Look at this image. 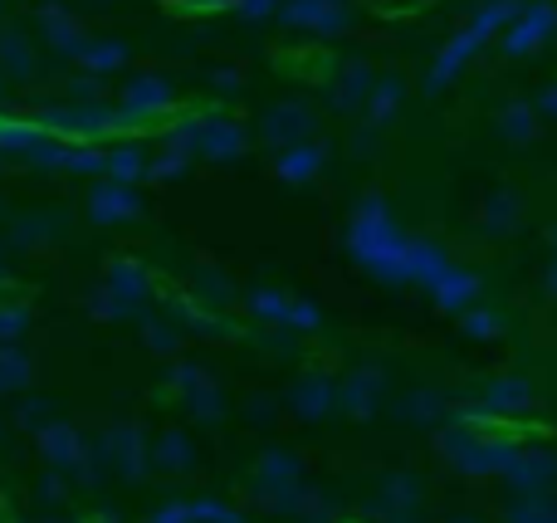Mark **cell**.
<instances>
[{"label":"cell","instance_id":"6da1fadb","mask_svg":"<svg viewBox=\"0 0 557 523\" xmlns=\"http://www.w3.org/2000/svg\"><path fill=\"white\" fill-rule=\"evenodd\" d=\"M352 250L372 264L386 279H411V260H416V240H406L392 221L382 215V206H367L362 221L352 225Z\"/></svg>","mask_w":557,"mask_h":523},{"label":"cell","instance_id":"7a4b0ae2","mask_svg":"<svg viewBox=\"0 0 557 523\" xmlns=\"http://www.w3.org/2000/svg\"><path fill=\"white\" fill-rule=\"evenodd\" d=\"M431 289H435V303H441V309H460L470 294H480V279H474V274H465V270H445Z\"/></svg>","mask_w":557,"mask_h":523},{"label":"cell","instance_id":"3957f363","mask_svg":"<svg viewBox=\"0 0 557 523\" xmlns=\"http://www.w3.org/2000/svg\"><path fill=\"white\" fill-rule=\"evenodd\" d=\"M529 382H519V377H504V382H494L490 387V407L494 411H523L529 407Z\"/></svg>","mask_w":557,"mask_h":523},{"label":"cell","instance_id":"277c9868","mask_svg":"<svg viewBox=\"0 0 557 523\" xmlns=\"http://www.w3.org/2000/svg\"><path fill=\"white\" fill-rule=\"evenodd\" d=\"M548 475H557V465L548 456H539V460H509V480L513 485H543Z\"/></svg>","mask_w":557,"mask_h":523},{"label":"cell","instance_id":"5b68a950","mask_svg":"<svg viewBox=\"0 0 557 523\" xmlns=\"http://www.w3.org/2000/svg\"><path fill=\"white\" fill-rule=\"evenodd\" d=\"M137 211V201H133V191H123V186H117V191H98L94 196V215L98 221H113V215H133Z\"/></svg>","mask_w":557,"mask_h":523},{"label":"cell","instance_id":"8992f818","mask_svg":"<svg viewBox=\"0 0 557 523\" xmlns=\"http://www.w3.org/2000/svg\"><path fill=\"white\" fill-rule=\"evenodd\" d=\"M45 450H49V460H59V465H74V460H78V440H74V431H64V426L45 431Z\"/></svg>","mask_w":557,"mask_h":523},{"label":"cell","instance_id":"52a82bcc","mask_svg":"<svg viewBox=\"0 0 557 523\" xmlns=\"http://www.w3.org/2000/svg\"><path fill=\"white\" fill-rule=\"evenodd\" d=\"M250 303L264 323H288V309H294V299H278V294H270V289H260Z\"/></svg>","mask_w":557,"mask_h":523},{"label":"cell","instance_id":"ba28073f","mask_svg":"<svg viewBox=\"0 0 557 523\" xmlns=\"http://www.w3.org/2000/svg\"><path fill=\"white\" fill-rule=\"evenodd\" d=\"M553 20H557L553 10H539V15H533L529 25H523V29H513V35H509V49H529L533 39L543 35V29H553Z\"/></svg>","mask_w":557,"mask_h":523},{"label":"cell","instance_id":"9c48e42d","mask_svg":"<svg viewBox=\"0 0 557 523\" xmlns=\"http://www.w3.org/2000/svg\"><path fill=\"white\" fill-rule=\"evenodd\" d=\"M25 377H29L25 358H20V352H5V358H0V387H25Z\"/></svg>","mask_w":557,"mask_h":523},{"label":"cell","instance_id":"30bf717a","mask_svg":"<svg viewBox=\"0 0 557 523\" xmlns=\"http://www.w3.org/2000/svg\"><path fill=\"white\" fill-rule=\"evenodd\" d=\"M327 397H333V387H327V382H308L304 391H298V411H304V416H313V411H323L327 407Z\"/></svg>","mask_w":557,"mask_h":523},{"label":"cell","instance_id":"8fae6325","mask_svg":"<svg viewBox=\"0 0 557 523\" xmlns=\"http://www.w3.org/2000/svg\"><path fill=\"white\" fill-rule=\"evenodd\" d=\"M313 172H318L313 152H294L288 162H278V176H288V182H304V176H313Z\"/></svg>","mask_w":557,"mask_h":523},{"label":"cell","instance_id":"7c38bea8","mask_svg":"<svg viewBox=\"0 0 557 523\" xmlns=\"http://www.w3.org/2000/svg\"><path fill=\"white\" fill-rule=\"evenodd\" d=\"M465 333H470V338H494L499 323H494V313H470V319H465Z\"/></svg>","mask_w":557,"mask_h":523},{"label":"cell","instance_id":"4fadbf2b","mask_svg":"<svg viewBox=\"0 0 557 523\" xmlns=\"http://www.w3.org/2000/svg\"><path fill=\"white\" fill-rule=\"evenodd\" d=\"M152 523H191V509H186V505H172V509H162V514H157Z\"/></svg>","mask_w":557,"mask_h":523},{"label":"cell","instance_id":"5bb4252c","mask_svg":"<svg viewBox=\"0 0 557 523\" xmlns=\"http://www.w3.org/2000/svg\"><path fill=\"white\" fill-rule=\"evenodd\" d=\"M25 328V313L20 309H10V313H0V333H10V338H15V333Z\"/></svg>","mask_w":557,"mask_h":523},{"label":"cell","instance_id":"9a60e30c","mask_svg":"<svg viewBox=\"0 0 557 523\" xmlns=\"http://www.w3.org/2000/svg\"><path fill=\"white\" fill-rule=\"evenodd\" d=\"M519 523H557V509H553V514H548V509H523Z\"/></svg>","mask_w":557,"mask_h":523},{"label":"cell","instance_id":"2e32d148","mask_svg":"<svg viewBox=\"0 0 557 523\" xmlns=\"http://www.w3.org/2000/svg\"><path fill=\"white\" fill-rule=\"evenodd\" d=\"M157 456H166V460H186V446H182V440H166V450H157Z\"/></svg>","mask_w":557,"mask_h":523},{"label":"cell","instance_id":"e0dca14e","mask_svg":"<svg viewBox=\"0 0 557 523\" xmlns=\"http://www.w3.org/2000/svg\"><path fill=\"white\" fill-rule=\"evenodd\" d=\"M548 279H553V294H557V270H553V274H548Z\"/></svg>","mask_w":557,"mask_h":523}]
</instances>
